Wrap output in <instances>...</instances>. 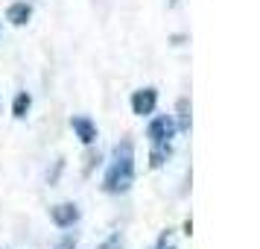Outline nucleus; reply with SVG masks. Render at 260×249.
<instances>
[{
  "instance_id": "7ed1b4c3",
  "label": "nucleus",
  "mask_w": 260,
  "mask_h": 249,
  "mask_svg": "<svg viewBox=\"0 0 260 249\" xmlns=\"http://www.w3.org/2000/svg\"><path fill=\"white\" fill-rule=\"evenodd\" d=\"M155 106H158V91H155V88H138V91L132 94V112H135L138 118L152 115Z\"/></svg>"
},
{
  "instance_id": "20e7f679",
  "label": "nucleus",
  "mask_w": 260,
  "mask_h": 249,
  "mask_svg": "<svg viewBox=\"0 0 260 249\" xmlns=\"http://www.w3.org/2000/svg\"><path fill=\"white\" fill-rule=\"evenodd\" d=\"M50 220L59 226V229H71L73 223H79V208L76 202H59L50 208Z\"/></svg>"
},
{
  "instance_id": "f257e3e1",
  "label": "nucleus",
  "mask_w": 260,
  "mask_h": 249,
  "mask_svg": "<svg viewBox=\"0 0 260 249\" xmlns=\"http://www.w3.org/2000/svg\"><path fill=\"white\" fill-rule=\"evenodd\" d=\"M135 182V147L132 141H120L114 147L111 164L103 176V190L106 193H126Z\"/></svg>"
},
{
  "instance_id": "6e6552de",
  "label": "nucleus",
  "mask_w": 260,
  "mask_h": 249,
  "mask_svg": "<svg viewBox=\"0 0 260 249\" xmlns=\"http://www.w3.org/2000/svg\"><path fill=\"white\" fill-rule=\"evenodd\" d=\"M173 155V147L170 144H152V155H149V164L152 167H161Z\"/></svg>"
},
{
  "instance_id": "0eeeda50",
  "label": "nucleus",
  "mask_w": 260,
  "mask_h": 249,
  "mask_svg": "<svg viewBox=\"0 0 260 249\" xmlns=\"http://www.w3.org/2000/svg\"><path fill=\"white\" fill-rule=\"evenodd\" d=\"M29 108H32V97H29V91H18L15 100H12V115L18 120H24Z\"/></svg>"
},
{
  "instance_id": "9b49d317",
  "label": "nucleus",
  "mask_w": 260,
  "mask_h": 249,
  "mask_svg": "<svg viewBox=\"0 0 260 249\" xmlns=\"http://www.w3.org/2000/svg\"><path fill=\"white\" fill-rule=\"evenodd\" d=\"M117 246H120V235H111V237H108V240H106V243H103L100 249H117Z\"/></svg>"
},
{
  "instance_id": "9d476101",
  "label": "nucleus",
  "mask_w": 260,
  "mask_h": 249,
  "mask_svg": "<svg viewBox=\"0 0 260 249\" xmlns=\"http://www.w3.org/2000/svg\"><path fill=\"white\" fill-rule=\"evenodd\" d=\"M56 249H76V237H71V235L61 237L59 243H56Z\"/></svg>"
},
{
  "instance_id": "f8f14e48",
  "label": "nucleus",
  "mask_w": 260,
  "mask_h": 249,
  "mask_svg": "<svg viewBox=\"0 0 260 249\" xmlns=\"http://www.w3.org/2000/svg\"><path fill=\"white\" fill-rule=\"evenodd\" d=\"M158 249H176V246H167V235L161 237V243H158Z\"/></svg>"
},
{
  "instance_id": "39448f33",
  "label": "nucleus",
  "mask_w": 260,
  "mask_h": 249,
  "mask_svg": "<svg viewBox=\"0 0 260 249\" xmlns=\"http://www.w3.org/2000/svg\"><path fill=\"white\" fill-rule=\"evenodd\" d=\"M71 129L76 132V138L88 147V144L96 141V123L91 118H82V115H76V118H71Z\"/></svg>"
},
{
  "instance_id": "1a4fd4ad",
  "label": "nucleus",
  "mask_w": 260,
  "mask_h": 249,
  "mask_svg": "<svg viewBox=\"0 0 260 249\" xmlns=\"http://www.w3.org/2000/svg\"><path fill=\"white\" fill-rule=\"evenodd\" d=\"M176 108H178V129L190 132V100H187V97H181Z\"/></svg>"
},
{
  "instance_id": "f03ea898",
  "label": "nucleus",
  "mask_w": 260,
  "mask_h": 249,
  "mask_svg": "<svg viewBox=\"0 0 260 249\" xmlns=\"http://www.w3.org/2000/svg\"><path fill=\"white\" fill-rule=\"evenodd\" d=\"M176 120L170 115H158V118L149 120V129H146V138L152 144H170V138L176 135Z\"/></svg>"
},
{
  "instance_id": "423d86ee",
  "label": "nucleus",
  "mask_w": 260,
  "mask_h": 249,
  "mask_svg": "<svg viewBox=\"0 0 260 249\" xmlns=\"http://www.w3.org/2000/svg\"><path fill=\"white\" fill-rule=\"evenodd\" d=\"M32 18V6L26 3V0H18V3H9V9H6V21L15 26H24L26 21Z\"/></svg>"
}]
</instances>
